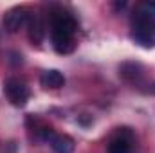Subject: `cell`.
Masks as SVG:
<instances>
[{"label":"cell","mask_w":155,"mask_h":153,"mask_svg":"<svg viewBox=\"0 0 155 153\" xmlns=\"http://www.w3.org/2000/svg\"><path fill=\"white\" fill-rule=\"evenodd\" d=\"M40 85L49 90H58L65 85V76L56 69H49L40 76Z\"/></svg>","instance_id":"cell-7"},{"label":"cell","mask_w":155,"mask_h":153,"mask_svg":"<svg viewBox=\"0 0 155 153\" xmlns=\"http://www.w3.org/2000/svg\"><path fill=\"white\" fill-rule=\"evenodd\" d=\"M27 34H29V40L33 43L40 45L43 41V36H45V25L40 18V15L36 13H31L29 16V22H27Z\"/></svg>","instance_id":"cell-6"},{"label":"cell","mask_w":155,"mask_h":153,"mask_svg":"<svg viewBox=\"0 0 155 153\" xmlns=\"http://www.w3.org/2000/svg\"><path fill=\"white\" fill-rule=\"evenodd\" d=\"M76 20L67 13H56L52 15V29H51V40L52 47L58 54H71L76 47Z\"/></svg>","instance_id":"cell-1"},{"label":"cell","mask_w":155,"mask_h":153,"mask_svg":"<svg viewBox=\"0 0 155 153\" xmlns=\"http://www.w3.org/2000/svg\"><path fill=\"white\" fill-rule=\"evenodd\" d=\"M132 36L146 49L155 45V4H143L134 11Z\"/></svg>","instance_id":"cell-2"},{"label":"cell","mask_w":155,"mask_h":153,"mask_svg":"<svg viewBox=\"0 0 155 153\" xmlns=\"http://www.w3.org/2000/svg\"><path fill=\"white\" fill-rule=\"evenodd\" d=\"M29 16H31V11L27 7H13L4 15V20H2L4 29L13 34V33L20 31L24 25H27Z\"/></svg>","instance_id":"cell-4"},{"label":"cell","mask_w":155,"mask_h":153,"mask_svg":"<svg viewBox=\"0 0 155 153\" xmlns=\"http://www.w3.org/2000/svg\"><path fill=\"white\" fill-rule=\"evenodd\" d=\"M4 94L9 99V103L15 105V106H25L27 101H29V97H31L29 86L24 81L16 79V77H9L4 83Z\"/></svg>","instance_id":"cell-3"},{"label":"cell","mask_w":155,"mask_h":153,"mask_svg":"<svg viewBox=\"0 0 155 153\" xmlns=\"http://www.w3.org/2000/svg\"><path fill=\"white\" fill-rule=\"evenodd\" d=\"M124 65H126V69L119 67V74L126 81H132V83L139 81V77L143 76V67L139 63H124Z\"/></svg>","instance_id":"cell-9"},{"label":"cell","mask_w":155,"mask_h":153,"mask_svg":"<svg viewBox=\"0 0 155 153\" xmlns=\"http://www.w3.org/2000/svg\"><path fill=\"white\" fill-rule=\"evenodd\" d=\"M148 92H150V94H155V83L150 86V88H148Z\"/></svg>","instance_id":"cell-10"},{"label":"cell","mask_w":155,"mask_h":153,"mask_svg":"<svg viewBox=\"0 0 155 153\" xmlns=\"http://www.w3.org/2000/svg\"><path fill=\"white\" fill-rule=\"evenodd\" d=\"M49 144L54 153H72L76 148L74 139L65 135V133H54V137L49 141Z\"/></svg>","instance_id":"cell-8"},{"label":"cell","mask_w":155,"mask_h":153,"mask_svg":"<svg viewBox=\"0 0 155 153\" xmlns=\"http://www.w3.org/2000/svg\"><path fill=\"white\" fill-rule=\"evenodd\" d=\"M134 146V135L126 128H123L117 135H114L108 142L107 153H132Z\"/></svg>","instance_id":"cell-5"}]
</instances>
